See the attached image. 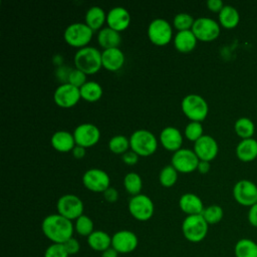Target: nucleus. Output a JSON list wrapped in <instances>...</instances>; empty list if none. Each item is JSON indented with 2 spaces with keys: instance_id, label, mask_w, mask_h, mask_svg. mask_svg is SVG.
<instances>
[{
  "instance_id": "f257e3e1",
  "label": "nucleus",
  "mask_w": 257,
  "mask_h": 257,
  "mask_svg": "<svg viewBox=\"0 0 257 257\" xmlns=\"http://www.w3.org/2000/svg\"><path fill=\"white\" fill-rule=\"evenodd\" d=\"M41 230L44 236L52 243L63 244L73 235L74 225L72 221L57 214L46 216L41 223Z\"/></svg>"
},
{
  "instance_id": "f03ea898",
  "label": "nucleus",
  "mask_w": 257,
  "mask_h": 257,
  "mask_svg": "<svg viewBox=\"0 0 257 257\" xmlns=\"http://www.w3.org/2000/svg\"><path fill=\"white\" fill-rule=\"evenodd\" d=\"M74 65L86 75L94 74L102 67L101 52L93 46L80 48L74 55Z\"/></svg>"
},
{
  "instance_id": "7ed1b4c3",
  "label": "nucleus",
  "mask_w": 257,
  "mask_h": 257,
  "mask_svg": "<svg viewBox=\"0 0 257 257\" xmlns=\"http://www.w3.org/2000/svg\"><path fill=\"white\" fill-rule=\"evenodd\" d=\"M130 146L139 157H150L158 149V140L152 132L141 128L131 135Z\"/></svg>"
},
{
  "instance_id": "20e7f679",
  "label": "nucleus",
  "mask_w": 257,
  "mask_h": 257,
  "mask_svg": "<svg viewBox=\"0 0 257 257\" xmlns=\"http://www.w3.org/2000/svg\"><path fill=\"white\" fill-rule=\"evenodd\" d=\"M181 108L183 113L191 121L202 122L208 115L209 105L206 99L196 93L186 95L181 102Z\"/></svg>"
},
{
  "instance_id": "39448f33",
  "label": "nucleus",
  "mask_w": 257,
  "mask_h": 257,
  "mask_svg": "<svg viewBox=\"0 0 257 257\" xmlns=\"http://www.w3.org/2000/svg\"><path fill=\"white\" fill-rule=\"evenodd\" d=\"M209 229V224L202 215L187 216L182 223V233L184 237L192 242L198 243L205 239Z\"/></svg>"
},
{
  "instance_id": "423d86ee",
  "label": "nucleus",
  "mask_w": 257,
  "mask_h": 257,
  "mask_svg": "<svg viewBox=\"0 0 257 257\" xmlns=\"http://www.w3.org/2000/svg\"><path fill=\"white\" fill-rule=\"evenodd\" d=\"M93 36V31L82 22H75L69 24L64 32H63V38L65 42L72 46L77 48H83L86 47L87 44L91 41Z\"/></svg>"
},
{
  "instance_id": "0eeeda50",
  "label": "nucleus",
  "mask_w": 257,
  "mask_h": 257,
  "mask_svg": "<svg viewBox=\"0 0 257 257\" xmlns=\"http://www.w3.org/2000/svg\"><path fill=\"white\" fill-rule=\"evenodd\" d=\"M196 38L203 42H211L217 39L221 32L219 22L209 17H200L195 19L191 29Z\"/></svg>"
},
{
  "instance_id": "6e6552de",
  "label": "nucleus",
  "mask_w": 257,
  "mask_h": 257,
  "mask_svg": "<svg viewBox=\"0 0 257 257\" xmlns=\"http://www.w3.org/2000/svg\"><path fill=\"white\" fill-rule=\"evenodd\" d=\"M148 37L157 46L167 45L172 40L173 28L166 19L156 18L148 26Z\"/></svg>"
},
{
  "instance_id": "1a4fd4ad",
  "label": "nucleus",
  "mask_w": 257,
  "mask_h": 257,
  "mask_svg": "<svg viewBox=\"0 0 257 257\" xmlns=\"http://www.w3.org/2000/svg\"><path fill=\"white\" fill-rule=\"evenodd\" d=\"M128 212L138 221L145 222L150 220L155 211V206L152 199L144 194L133 196L128 201Z\"/></svg>"
},
{
  "instance_id": "9d476101",
  "label": "nucleus",
  "mask_w": 257,
  "mask_h": 257,
  "mask_svg": "<svg viewBox=\"0 0 257 257\" xmlns=\"http://www.w3.org/2000/svg\"><path fill=\"white\" fill-rule=\"evenodd\" d=\"M83 203L79 197L73 194H65L61 196L57 203V213L64 218L72 221L83 215Z\"/></svg>"
},
{
  "instance_id": "9b49d317",
  "label": "nucleus",
  "mask_w": 257,
  "mask_h": 257,
  "mask_svg": "<svg viewBox=\"0 0 257 257\" xmlns=\"http://www.w3.org/2000/svg\"><path fill=\"white\" fill-rule=\"evenodd\" d=\"M199 162L200 160L195 152L190 149H180L173 154L171 159V165L178 173L183 174H189L196 171Z\"/></svg>"
},
{
  "instance_id": "f8f14e48",
  "label": "nucleus",
  "mask_w": 257,
  "mask_h": 257,
  "mask_svg": "<svg viewBox=\"0 0 257 257\" xmlns=\"http://www.w3.org/2000/svg\"><path fill=\"white\" fill-rule=\"evenodd\" d=\"M81 181L87 190L95 193H103L110 187V179L107 173L97 168L88 169L83 174Z\"/></svg>"
},
{
  "instance_id": "ddd939ff",
  "label": "nucleus",
  "mask_w": 257,
  "mask_h": 257,
  "mask_svg": "<svg viewBox=\"0 0 257 257\" xmlns=\"http://www.w3.org/2000/svg\"><path fill=\"white\" fill-rule=\"evenodd\" d=\"M235 201L244 207H251L257 204V186L249 180H240L233 187Z\"/></svg>"
},
{
  "instance_id": "4468645a",
  "label": "nucleus",
  "mask_w": 257,
  "mask_h": 257,
  "mask_svg": "<svg viewBox=\"0 0 257 257\" xmlns=\"http://www.w3.org/2000/svg\"><path fill=\"white\" fill-rule=\"evenodd\" d=\"M80 98V89L68 82L61 83L56 87L53 93L55 104L62 108H70L74 106Z\"/></svg>"
},
{
  "instance_id": "2eb2a0df",
  "label": "nucleus",
  "mask_w": 257,
  "mask_h": 257,
  "mask_svg": "<svg viewBox=\"0 0 257 257\" xmlns=\"http://www.w3.org/2000/svg\"><path fill=\"white\" fill-rule=\"evenodd\" d=\"M73 137L76 146L82 148H91L95 146L100 139L99 128L93 123H80L73 131Z\"/></svg>"
},
{
  "instance_id": "dca6fc26",
  "label": "nucleus",
  "mask_w": 257,
  "mask_h": 257,
  "mask_svg": "<svg viewBox=\"0 0 257 257\" xmlns=\"http://www.w3.org/2000/svg\"><path fill=\"white\" fill-rule=\"evenodd\" d=\"M139 244L137 235L130 230H119L111 236V247L119 254L133 252Z\"/></svg>"
},
{
  "instance_id": "f3484780",
  "label": "nucleus",
  "mask_w": 257,
  "mask_h": 257,
  "mask_svg": "<svg viewBox=\"0 0 257 257\" xmlns=\"http://www.w3.org/2000/svg\"><path fill=\"white\" fill-rule=\"evenodd\" d=\"M193 151L195 152L200 161L211 162L217 157L219 152V146L217 141L213 137L209 135H204L197 142L194 143Z\"/></svg>"
},
{
  "instance_id": "a211bd4d",
  "label": "nucleus",
  "mask_w": 257,
  "mask_h": 257,
  "mask_svg": "<svg viewBox=\"0 0 257 257\" xmlns=\"http://www.w3.org/2000/svg\"><path fill=\"white\" fill-rule=\"evenodd\" d=\"M130 23H131V14L125 8L121 6L113 7L106 13L107 27L117 32H121L125 30L130 26Z\"/></svg>"
},
{
  "instance_id": "6ab92c4d",
  "label": "nucleus",
  "mask_w": 257,
  "mask_h": 257,
  "mask_svg": "<svg viewBox=\"0 0 257 257\" xmlns=\"http://www.w3.org/2000/svg\"><path fill=\"white\" fill-rule=\"evenodd\" d=\"M160 142L163 148L170 152H177L183 145V135L175 126H166L160 134Z\"/></svg>"
},
{
  "instance_id": "aec40b11",
  "label": "nucleus",
  "mask_w": 257,
  "mask_h": 257,
  "mask_svg": "<svg viewBox=\"0 0 257 257\" xmlns=\"http://www.w3.org/2000/svg\"><path fill=\"white\" fill-rule=\"evenodd\" d=\"M179 207L187 216L201 215L205 209L201 198L193 193L183 194L179 200Z\"/></svg>"
},
{
  "instance_id": "412c9836",
  "label": "nucleus",
  "mask_w": 257,
  "mask_h": 257,
  "mask_svg": "<svg viewBox=\"0 0 257 257\" xmlns=\"http://www.w3.org/2000/svg\"><path fill=\"white\" fill-rule=\"evenodd\" d=\"M101 62L106 70L117 71L124 63V54L118 47L104 49L101 52Z\"/></svg>"
},
{
  "instance_id": "4be33fe9",
  "label": "nucleus",
  "mask_w": 257,
  "mask_h": 257,
  "mask_svg": "<svg viewBox=\"0 0 257 257\" xmlns=\"http://www.w3.org/2000/svg\"><path fill=\"white\" fill-rule=\"evenodd\" d=\"M51 146L60 153H68L76 146L73 134L66 131H57L51 136Z\"/></svg>"
},
{
  "instance_id": "5701e85b",
  "label": "nucleus",
  "mask_w": 257,
  "mask_h": 257,
  "mask_svg": "<svg viewBox=\"0 0 257 257\" xmlns=\"http://www.w3.org/2000/svg\"><path fill=\"white\" fill-rule=\"evenodd\" d=\"M174 46L175 48L182 53H188L194 50L197 45L198 39L192 30L178 31L174 37Z\"/></svg>"
},
{
  "instance_id": "b1692460",
  "label": "nucleus",
  "mask_w": 257,
  "mask_h": 257,
  "mask_svg": "<svg viewBox=\"0 0 257 257\" xmlns=\"http://www.w3.org/2000/svg\"><path fill=\"white\" fill-rule=\"evenodd\" d=\"M236 156L243 163H250L257 158V141L253 138L241 140L236 147Z\"/></svg>"
},
{
  "instance_id": "393cba45",
  "label": "nucleus",
  "mask_w": 257,
  "mask_h": 257,
  "mask_svg": "<svg viewBox=\"0 0 257 257\" xmlns=\"http://www.w3.org/2000/svg\"><path fill=\"white\" fill-rule=\"evenodd\" d=\"M97 42L99 46L103 48V50L117 48L121 42V36L119 32L109 27H104L101 28L97 33Z\"/></svg>"
},
{
  "instance_id": "a878e982",
  "label": "nucleus",
  "mask_w": 257,
  "mask_h": 257,
  "mask_svg": "<svg viewBox=\"0 0 257 257\" xmlns=\"http://www.w3.org/2000/svg\"><path fill=\"white\" fill-rule=\"evenodd\" d=\"M106 22V13L99 6H91L85 13V24L92 30H100Z\"/></svg>"
},
{
  "instance_id": "bb28decb",
  "label": "nucleus",
  "mask_w": 257,
  "mask_h": 257,
  "mask_svg": "<svg viewBox=\"0 0 257 257\" xmlns=\"http://www.w3.org/2000/svg\"><path fill=\"white\" fill-rule=\"evenodd\" d=\"M88 246L97 252H103L111 247V236L101 230H94L87 237Z\"/></svg>"
},
{
  "instance_id": "cd10ccee",
  "label": "nucleus",
  "mask_w": 257,
  "mask_h": 257,
  "mask_svg": "<svg viewBox=\"0 0 257 257\" xmlns=\"http://www.w3.org/2000/svg\"><path fill=\"white\" fill-rule=\"evenodd\" d=\"M218 19L220 26L226 29H233L239 24L240 14L235 7L231 5H225L220 11Z\"/></svg>"
},
{
  "instance_id": "c85d7f7f",
  "label": "nucleus",
  "mask_w": 257,
  "mask_h": 257,
  "mask_svg": "<svg viewBox=\"0 0 257 257\" xmlns=\"http://www.w3.org/2000/svg\"><path fill=\"white\" fill-rule=\"evenodd\" d=\"M79 89L81 98L88 102L97 101L103 93L101 85L95 81H86Z\"/></svg>"
},
{
  "instance_id": "c756f323",
  "label": "nucleus",
  "mask_w": 257,
  "mask_h": 257,
  "mask_svg": "<svg viewBox=\"0 0 257 257\" xmlns=\"http://www.w3.org/2000/svg\"><path fill=\"white\" fill-rule=\"evenodd\" d=\"M234 254L235 257H257V243L248 238L240 239L235 244Z\"/></svg>"
},
{
  "instance_id": "7c9ffc66",
  "label": "nucleus",
  "mask_w": 257,
  "mask_h": 257,
  "mask_svg": "<svg viewBox=\"0 0 257 257\" xmlns=\"http://www.w3.org/2000/svg\"><path fill=\"white\" fill-rule=\"evenodd\" d=\"M234 131L236 135L242 140L251 139L255 133V124L249 117H240L234 123Z\"/></svg>"
},
{
  "instance_id": "2f4dec72",
  "label": "nucleus",
  "mask_w": 257,
  "mask_h": 257,
  "mask_svg": "<svg viewBox=\"0 0 257 257\" xmlns=\"http://www.w3.org/2000/svg\"><path fill=\"white\" fill-rule=\"evenodd\" d=\"M123 187L125 191L132 195V197L141 194L143 189V181L141 176L135 172L127 173L123 178Z\"/></svg>"
},
{
  "instance_id": "473e14b6",
  "label": "nucleus",
  "mask_w": 257,
  "mask_h": 257,
  "mask_svg": "<svg viewBox=\"0 0 257 257\" xmlns=\"http://www.w3.org/2000/svg\"><path fill=\"white\" fill-rule=\"evenodd\" d=\"M108 149L114 155H123L131 149L130 139L123 135H116L112 137L108 142Z\"/></svg>"
},
{
  "instance_id": "72a5a7b5",
  "label": "nucleus",
  "mask_w": 257,
  "mask_h": 257,
  "mask_svg": "<svg viewBox=\"0 0 257 257\" xmlns=\"http://www.w3.org/2000/svg\"><path fill=\"white\" fill-rule=\"evenodd\" d=\"M159 181H160V184L165 188L173 187L178 181L177 170L172 165L165 166L160 172Z\"/></svg>"
},
{
  "instance_id": "f704fd0d",
  "label": "nucleus",
  "mask_w": 257,
  "mask_h": 257,
  "mask_svg": "<svg viewBox=\"0 0 257 257\" xmlns=\"http://www.w3.org/2000/svg\"><path fill=\"white\" fill-rule=\"evenodd\" d=\"M201 215L209 225H214L223 219L224 211L219 205H210L204 209Z\"/></svg>"
},
{
  "instance_id": "c9c22d12",
  "label": "nucleus",
  "mask_w": 257,
  "mask_h": 257,
  "mask_svg": "<svg viewBox=\"0 0 257 257\" xmlns=\"http://www.w3.org/2000/svg\"><path fill=\"white\" fill-rule=\"evenodd\" d=\"M74 230L76 233L83 237H88L94 230H93V222L92 220L86 216L81 215L75 220L74 223Z\"/></svg>"
},
{
  "instance_id": "e433bc0d",
  "label": "nucleus",
  "mask_w": 257,
  "mask_h": 257,
  "mask_svg": "<svg viewBox=\"0 0 257 257\" xmlns=\"http://www.w3.org/2000/svg\"><path fill=\"white\" fill-rule=\"evenodd\" d=\"M194 22H195V19L193 18V16L185 12L176 14L173 19V25L178 31L191 30Z\"/></svg>"
},
{
  "instance_id": "4c0bfd02",
  "label": "nucleus",
  "mask_w": 257,
  "mask_h": 257,
  "mask_svg": "<svg viewBox=\"0 0 257 257\" xmlns=\"http://www.w3.org/2000/svg\"><path fill=\"white\" fill-rule=\"evenodd\" d=\"M203 135V125L199 121H190L185 127V137L191 142H197Z\"/></svg>"
},
{
  "instance_id": "58836bf2",
  "label": "nucleus",
  "mask_w": 257,
  "mask_h": 257,
  "mask_svg": "<svg viewBox=\"0 0 257 257\" xmlns=\"http://www.w3.org/2000/svg\"><path fill=\"white\" fill-rule=\"evenodd\" d=\"M44 257H69V255L63 244L52 243L46 248Z\"/></svg>"
},
{
  "instance_id": "ea45409f",
  "label": "nucleus",
  "mask_w": 257,
  "mask_h": 257,
  "mask_svg": "<svg viewBox=\"0 0 257 257\" xmlns=\"http://www.w3.org/2000/svg\"><path fill=\"white\" fill-rule=\"evenodd\" d=\"M86 74L82 71H80L79 69L77 68H74L70 71L69 73V76H68V80L67 82L80 88L87 80H86Z\"/></svg>"
},
{
  "instance_id": "a19ab883",
  "label": "nucleus",
  "mask_w": 257,
  "mask_h": 257,
  "mask_svg": "<svg viewBox=\"0 0 257 257\" xmlns=\"http://www.w3.org/2000/svg\"><path fill=\"white\" fill-rule=\"evenodd\" d=\"M63 245H64V247H65L69 256L77 254L80 250V244H79L78 240L73 238V237H71L65 243H63Z\"/></svg>"
},
{
  "instance_id": "79ce46f5",
  "label": "nucleus",
  "mask_w": 257,
  "mask_h": 257,
  "mask_svg": "<svg viewBox=\"0 0 257 257\" xmlns=\"http://www.w3.org/2000/svg\"><path fill=\"white\" fill-rule=\"evenodd\" d=\"M121 159H122V162L127 165V166H134L138 163L139 161V156L132 150H128L126 153H124L122 156H121Z\"/></svg>"
},
{
  "instance_id": "37998d69",
  "label": "nucleus",
  "mask_w": 257,
  "mask_h": 257,
  "mask_svg": "<svg viewBox=\"0 0 257 257\" xmlns=\"http://www.w3.org/2000/svg\"><path fill=\"white\" fill-rule=\"evenodd\" d=\"M102 194L105 201H107L108 203H115L118 199V192L116 189L112 187H109L108 189H106Z\"/></svg>"
},
{
  "instance_id": "c03bdc74",
  "label": "nucleus",
  "mask_w": 257,
  "mask_h": 257,
  "mask_svg": "<svg viewBox=\"0 0 257 257\" xmlns=\"http://www.w3.org/2000/svg\"><path fill=\"white\" fill-rule=\"evenodd\" d=\"M207 8L215 13H220V11L223 9V7L225 6L224 3L221 0H208L207 3Z\"/></svg>"
},
{
  "instance_id": "a18cd8bd",
  "label": "nucleus",
  "mask_w": 257,
  "mask_h": 257,
  "mask_svg": "<svg viewBox=\"0 0 257 257\" xmlns=\"http://www.w3.org/2000/svg\"><path fill=\"white\" fill-rule=\"evenodd\" d=\"M248 221L251 226L257 228V204H255L249 208Z\"/></svg>"
},
{
  "instance_id": "49530a36",
  "label": "nucleus",
  "mask_w": 257,
  "mask_h": 257,
  "mask_svg": "<svg viewBox=\"0 0 257 257\" xmlns=\"http://www.w3.org/2000/svg\"><path fill=\"white\" fill-rule=\"evenodd\" d=\"M71 153H72V156L75 159L80 160V159H82L85 156V148H82L80 146H75L73 148V150L71 151Z\"/></svg>"
},
{
  "instance_id": "de8ad7c7",
  "label": "nucleus",
  "mask_w": 257,
  "mask_h": 257,
  "mask_svg": "<svg viewBox=\"0 0 257 257\" xmlns=\"http://www.w3.org/2000/svg\"><path fill=\"white\" fill-rule=\"evenodd\" d=\"M210 168H211L210 162L200 161V162H199V165H198V168H197V171H198L200 174H207V173L210 171Z\"/></svg>"
},
{
  "instance_id": "09e8293b",
  "label": "nucleus",
  "mask_w": 257,
  "mask_h": 257,
  "mask_svg": "<svg viewBox=\"0 0 257 257\" xmlns=\"http://www.w3.org/2000/svg\"><path fill=\"white\" fill-rule=\"evenodd\" d=\"M118 252L113 249L112 247H109L108 249L104 250L103 252H101V256L100 257H118Z\"/></svg>"
}]
</instances>
